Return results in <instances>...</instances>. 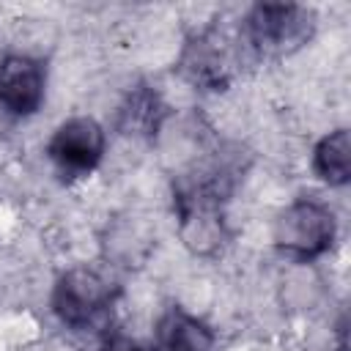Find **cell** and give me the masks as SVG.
<instances>
[{
	"label": "cell",
	"mask_w": 351,
	"mask_h": 351,
	"mask_svg": "<svg viewBox=\"0 0 351 351\" xmlns=\"http://www.w3.org/2000/svg\"><path fill=\"white\" fill-rule=\"evenodd\" d=\"M332 239H335V217L324 203L315 200H299L288 206L274 225L277 247L302 261L326 252Z\"/></svg>",
	"instance_id": "obj_1"
},
{
	"label": "cell",
	"mask_w": 351,
	"mask_h": 351,
	"mask_svg": "<svg viewBox=\"0 0 351 351\" xmlns=\"http://www.w3.org/2000/svg\"><path fill=\"white\" fill-rule=\"evenodd\" d=\"M313 27V14L291 3L255 5L247 16V38L261 52H285L299 47Z\"/></svg>",
	"instance_id": "obj_2"
},
{
	"label": "cell",
	"mask_w": 351,
	"mask_h": 351,
	"mask_svg": "<svg viewBox=\"0 0 351 351\" xmlns=\"http://www.w3.org/2000/svg\"><path fill=\"white\" fill-rule=\"evenodd\" d=\"M156 351H214V332L203 321L173 310L159 324Z\"/></svg>",
	"instance_id": "obj_6"
},
{
	"label": "cell",
	"mask_w": 351,
	"mask_h": 351,
	"mask_svg": "<svg viewBox=\"0 0 351 351\" xmlns=\"http://www.w3.org/2000/svg\"><path fill=\"white\" fill-rule=\"evenodd\" d=\"M315 170L332 186H340L351 176V137L348 129L326 134L315 148Z\"/></svg>",
	"instance_id": "obj_7"
},
{
	"label": "cell",
	"mask_w": 351,
	"mask_h": 351,
	"mask_svg": "<svg viewBox=\"0 0 351 351\" xmlns=\"http://www.w3.org/2000/svg\"><path fill=\"white\" fill-rule=\"evenodd\" d=\"M52 304L63 324L85 326L110 304V285L90 269H74L60 277Z\"/></svg>",
	"instance_id": "obj_4"
},
{
	"label": "cell",
	"mask_w": 351,
	"mask_h": 351,
	"mask_svg": "<svg viewBox=\"0 0 351 351\" xmlns=\"http://www.w3.org/2000/svg\"><path fill=\"white\" fill-rule=\"evenodd\" d=\"M104 154V132L93 118H71L60 123L49 140L52 162L69 176H85Z\"/></svg>",
	"instance_id": "obj_3"
},
{
	"label": "cell",
	"mask_w": 351,
	"mask_h": 351,
	"mask_svg": "<svg viewBox=\"0 0 351 351\" xmlns=\"http://www.w3.org/2000/svg\"><path fill=\"white\" fill-rule=\"evenodd\" d=\"M44 66L27 55H8L0 63V104L14 115H33L44 101Z\"/></svg>",
	"instance_id": "obj_5"
},
{
	"label": "cell",
	"mask_w": 351,
	"mask_h": 351,
	"mask_svg": "<svg viewBox=\"0 0 351 351\" xmlns=\"http://www.w3.org/2000/svg\"><path fill=\"white\" fill-rule=\"evenodd\" d=\"M104 351H143L137 343H132V340H126V337H115V340H110L107 343V348Z\"/></svg>",
	"instance_id": "obj_8"
}]
</instances>
